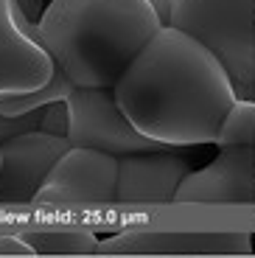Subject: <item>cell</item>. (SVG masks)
<instances>
[{"label":"cell","instance_id":"cell-1","mask_svg":"<svg viewBox=\"0 0 255 258\" xmlns=\"http://www.w3.org/2000/svg\"><path fill=\"white\" fill-rule=\"evenodd\" d=\"M112 93L129 123L166 149L213 143L238 98L222 62L171 26L154 34Z\"/></svg>","mask_w":255,"mask_h":258},{"label":"cell","instance_id":"cell-2","mask_svg":"<svg viewBox=\"0 0 255 258\" xmlns=\"http://www.w3.org/2000/svg\"><path fill=\"white\" fill-rule=\"evenodd\" d=\"M160 28L146 0H51L37 23L42 48L73 87L107 90Z\"/></svg>","mask_w":255,"mask_h":258},{"label":"cell","instance_id":"cell-3","mask_svg":"<svg viewBox=\"0 0 255 258\" xmlns=\"http://www.w3.org/2000/svg\"><path fill=\"white\" fill-rule=\"evenodd\" d=\"M168 26L208 48L236 96L255 101V0H174Z\"/></svg>","mask_w":255,"mask_h":258},{"label":"cell","instance_id":"cell-4","mask_svg":"<svg viewBox=\"0 0 255 258\" xmlns=\"http://www.w3.org/2000/svg\"><path fill=\"white\" fill-rule=\"evenodd\" d=\"M68 110V141L71 146L96 149L112 157L141 155V152H157L166 149L149 141L129 123L123 110L115 101V93L107 87H73L65 98Z\"/></svg>","mask_w":255,"mask_h":258},{"label":"cell","instance_id":"cell-5","mask_svg":"<svg viewBox=\"0 0 255 258\" xmlns=\"http://www.w3.org/2000/svg\"><path fill=\"white\" fill-rule=\"evenodd\" d=\"M56 64L39 42L37 23L17 0H0V98L34 93L51 82Z\"/></svg>","mask_w":255,"mask_h":258},{"label":"cell","instance_id":"cell-6","mask_svg":"<svg viewBox=\"0 0 255 258\" xmlns=\"http://www.w3.org/2000/svg\"><path fill=\"white\" fill-rule=\"evenodd\" d=\"M71 149L65 135L42 129L0 143V205H34L51 168Z\"/></svg>","mask_w":255,"mask_h":258},{"label":"cell","instance_id":"cell-7","mask_svg":"<svg viewBox=\"0 0 255 258\" xmlns=\"http://www.w3.org/2000/svg\"><path fill=\"white\" fill-rule=\"evenodd\" d=\"M118 157L71 146L51 168L34 205H107L115 202Z\"/></svg>","mask_w":255,"mask_h":258},{"label":"cell","instance_id":"cell-8","mask_svg":"<svg viewBox=\"0 0 255 258\" xmlns=\"http://www.w3.org/2000/svg\"><path fill=\"white\" fill-rule=\"evenodd\" d=\"M174 202H255V146L219 149V155L208 166L185 177Z\"/></svg>","mask_w":255,"mask_h":258},{"label":"cell","instance_id":"cell-9","mask_svg":"<svg viewBox=\"0 0 255 258\" xmlns=\"http://www.w3.org/2000/svg\"><path fill=\"white\" fill-rule=\"evenodd\" d=\"M191 174V166L171 149L126 155L118 160V188L115 202H174L182 180Z\"/></svg>","mask_w":255,"mask_h":258},{"label":"cell","instance_id":"cell-10","mask_svg":"<svg viewBox=\"0 0 255 258\" xmlns=\"http://www.w3.org/2000/svg\"><path fill=\"white\" fill-rule=\"evenodd\" d=\"M252 250V241L236 233H135V236H115L101 241L98 252H115V255H188V258H224L244 255Z\"/></svg>","mask_w":255,"mask_h":258},{"label":"cell","instance_id":"cell-11","mask_svg":"<svg viewBox=\"0 0 255 258\" xmlns=\"http://www.w3.org/2000/svg\"><path fill=\"white\" fill-rule=\"evenodd\" d=\"M23 239L31 244L34 255L42 258H65V255H93L98 252L101 241L90 230H39L23 233Z\"/></svg>","mask_w":255,"mask_h":258},{"label":"cell","instance_id":"cell-12","mask_svg":"<svg viewBox=\"0 0 255 258\" xmlns=\"http://www.w3.org/2000/svg\"><path fill=\"white\" fill-rule=\"evenodd\" d=\"M71 93H73V82L56 68L53 76H51V82L45 84V87H39V90L23 93V96H3V98H0V115H3V118L31 115V112L42 110V107L62 104Z\"/></svg>","mask_w":255,"mask_h":258},{"label":"cell","instance_id":"cell-13","mask_svg":"<svg viewBox=\"0 0 255 258\" xmlns=\"http://www.w3.org/2000/svg\"><path fill=\"white\" fill-rule=\"evenodd\" d=\"M219 149L255 146V101L252 98H236L227 115L222 118L219 135L213 141Z\"/></svg>","mask_w":255,"mask_h":258},{"label":"cell","instance_id":"cell-14","mask_svg":"<svg viewBox=\"0 0 255 258\" xmlns=\"http://www.w3.org/2000/svg\"><path fill=\"white\" fill-rule=\"evenodd\" d=\"M0 258H34V250L23 236H0Z\"/></svg>","mask_w":255,"mask_h":258},{"label":"cell","instance_id":"cell-15","mask_svg":"<svg viewBox=\"0 0 255 258\" xmlns=\"http://www.w3.org/2000/svg\"><path fill=\"white\" fill-rule=\"evenodd\" d=\"M146 3L154 9V14H157V20H160V26L166 28L168 20H171V3H174V0H146Z\"/></svg>","mask_w":255,"mask_h":258},{"label":"cell","instance_id":"cell-16","mask_svg":"<svg viewBox=\"0 0 255 258\" xmlns=\"http://www.w3.org/2000/svg\"><path fill=\"white\" fill-rule=\"evenodd\" d=\"M17 6L26 12L28 20H34V23H39V17H42V0H17Z\"/></svg>","mask_w":255,"mask_h":258}]
</instances>
